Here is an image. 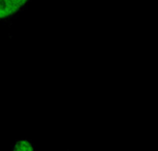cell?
Here are the masks:
<instances>
[{"label":"cell","instance_id":"6da1fadb","mask_svg":"<svg viewBox=\"0 0 158 151\" xmlns=\"http://www.w3.org/2000/svg\"><path fill=\"white\" fill-rule=\"evenodd\" d=\"M30 0H0V21H8L23 10Z\"/></svg>","mask_w":158,"mask_h":151},{"label":"cell","instance_id":"7a4b0ae2","mask_svg":"<svg viewBox=\"0 0 158 151\" xmlns=\"http://www.w3.org/2000/svg\"><path fill=\"white\" fill-rule=\"evenodd\" d=\"M11 151H34L31 142L28 140H19L15 143Z\"/></svg>","mask_w":158,"mask_h":151}]
</instances>
